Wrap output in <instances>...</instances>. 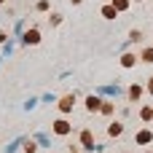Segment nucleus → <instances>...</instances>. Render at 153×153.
Returning <instances> with one entry per match:
<instances>
[{
    "label": "nucleus",
    "mask_w": 153,
    "mask_h": 153,
    "mask_svg": "<svg viewBox=\"0 0 153 153\" xmlns=\"http://www.w3.org/2000/svg\"><path fill=\"white\" fill-rule=\"evenodd\" d=\"M54 129H56V134H67V132H70L67 121H56V126H54Z\"/></svg>",
    "instance_id": "f257e3e1"
},
{
    "label": "nucleus",
    "mask_w": 153,
    "mask_h": 153,
    "mask_svg": "<svg viewBox=\"0 0 153 153\" xmlns=\"http://www.w3.org/2000/svg\"><path fill=\"white\" fill-rule=\"evenodd\" d=\"M24 43H38V32H35V30H30V32L24 35Z\"/></svg>",
    "instance_id": "f03ea898"
},
{
    "label": "nucleus",
    "mask_w": 153,
    "mask_h": 153,
    "mask_svg": "<svg viewBox=\"0 0 153 153\" xmlns=\"http://www.w3.org/2000/svg\"><path fill=\"white\" fill-rule=\"evenodd\" d=\"M100 91H102V94H121V89H118V86H102Z\"/></svg>",
    "instance_id": "7ed1b4c3"
},
{
    "label": "nucleus",
    "mask_w": 153,
    "mask_h": 153,
    "mask_svg": "<svg viewBox=\"0 0 153 153\" xmlns=\"http://www.w3.org/2000/svg\"><path fill=\"white\" fill-rule=\"evenodd\" d=\"M137 140H140V143H151V132H140Z\"/></svg>",
    "instance_id": "20e7f679"
},
{
    "label": "nucleus",
    "mask_w": 153,
    "mask_h": 153,
    "mask_svg": "<svg viewBox=\"0 0 153 153\" xmlns=\"http://www.w3.org/2000/svg\"><path fill=\"white\" fill-rule=\"evenodd\" d=\"M89 108H91V110H94V108H100V100H97V97H91V100H89Z\"/></svg>",
    "instance_id": "39448f33"
},
{
    "label": "nucleus",
    "mask_w": 153,
    "mask_h": 153,
    "mask_svg": "<svg viewBox=\"0 0 153 153\" xmlns=\"http://www.w3.org/2000/svg\"><path fill=\"white\" fill-rule=\"evenodd\" d=\"M116 8H126V0H116Z\"/></svg>",
    "instance_id": "423d86ee"
}]
</instances>
